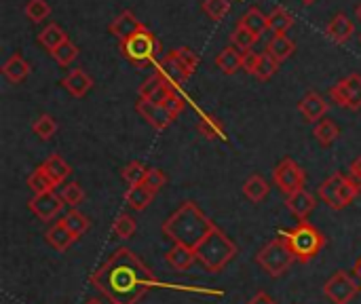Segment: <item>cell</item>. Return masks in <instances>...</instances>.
Masks as SVG:
<instances>
[{"instance_id":"b9f144b4","label":"cell","mask_w":361,"mask_h":304,"mask_svg":"<svg viewBox=\"0 0 361 304\" xmlns=\"http://www.w3.org/2000/svg\"><path fill=\"white\" fill-rule=\"evenodd\" d=\"M61 199H63V203H68L72 207H78L85 201V190L80 188L78 182H70V184H66L61 188Z\"/></svg>"},{"instance_id":"bcb514c9","label":"cell","mask_w":361,"mask_h":304,"mask_svg":"<svg viewBox=\"0 0 361 304\" xmlns=\"http://www.w3.org/2000/svg\"><path fill=\"white\" fill-rule=\"evenodd\" d=\"M258 61H260V53H254V51H243V70H245L247 74H256Z\"/></svg>"},{"instance_id":"d4e9b609","label":"cell","mask_w":361,"mask_h":304,"mask_svg":"<svg viewBox=\"0 0 361 304\" xmlns=\"http://www.w3.org/2000/svg\"><path fill=\"white\" fill-rule=\"evenodd\" d=\"M269 190H271V186H269V182H267L260 174L250 176L247 182L243 184V195H245V199L252 201V203H262V201L267 199Z\"/></svg>"},{"instance_id":"9c48e42d","label":"cell","mask_w":361,"mask_h":304,"mask_svg":"<svg viewBox=\"0 0 361 304\" xmlns=\"http://www.w3.org/2000/svg\"><path fill=\"white\" fill-rule=\"evenodd\" d=\"M324 294L330 303L334 304H349L357 294H360V281L347 273V271H338L334 273L326 286H324Z\"/></svg>"},{"instance_id":"ba28073f","label":"cell","mask_w":361,"mask_h":304,"mask_svg":"<svg viewBox=\"0 0 361 304\" xmlns=\"http://www.w3.org/2000/svg\"><path fill=\"white\" fill-rule=\"evenodd\" d=\"M273 182H275V186H277L286 197H290V195H294V193H298V190L305 188L307 174H305V169H302L294 159L286 157V159L275 167V171H273Z\"/></svg>"},{"instance_id":"c3c4849f","label":"cell","mask_w":361,"mask_h":304,"mask_svg":"<svg viewBox=\"0 0 361 304\" xmlns=\"http://www.w3.org/2000/svg\"><path fill=\"white\" fill-rule=\"evenodd\" d=\"M247 304H277V303H275V300H273L269 294H264V292H258V294H256V296H254V298H252V300H250Z\"/></svg>"},{"instance_id":"816d5d0a","label":"cell","mask_w":361,"mask_h":304,"mask_svg":"<svg viewBox=\"0 0 361 304\" xmlns=\"http://www.w3.org/2000/svg\"><path fill=\"white\" fill-rule=\"evenodd\" d=\"M355 13H357V17H360V21H361V2H360V6H357V11H355Z\"/></svg>"},{"instance_id":"ab89813d","label":"cell","mask_w":361,"mask_h":304,"mask_svg":"<svg viewBox=\"0 0 361 304\" xmlns=\"http://www.w3.org/2000/svg\"><path fill=\"white\" fill-rule=\"evenodd\" d=\"M203 11L214 19L220 21L228 15L231 11V0H203Z\"/></svg>"},{"instance_id":"7402d4cb","label":"cell","mask_w":361,"mask_h":304,"mask_svg":"<svg viewBox=\"0 0 361 304\" xmlns=\"http://www.w3.org/2000/svg\"><path fill=\"white\" fill-rule=\"evenodd\" d=\"M165 260L167 265L173 269V271H188L195 262H197V254L184 245H173L167 254H165Z\"/></svg>"},{"instance_id":"d6a6232c","label":"cell","mask_w":361,"mask_h":304,"mask_svg":"<svg viewBox=\"0 0 361 304\" xmlns=\"http://www.w3.org/2000/svg\"><path fill=\"white\" fill-rule=\"evenodd\" d=\"M61 220H63V224H66V226H68V229H70V231H72V233H74L78 239H80V237H82V235H85V233L91 229V222H89V218H87L85 214L76 212V209L68 212V214H66Z\"/></svg>"},{"instance_id":"74e56055","label":"cell","mask_w":361,"mask_h":304,"mask_svg":"<svg viewBox=\"0 0 361 304\" xmlns=\"http://www.w3.org/2000/svg\"><path fill=\"white\" fill-rule=\"evenodd\" d=\"M53 59L59 63V66H70L76 57H78V47L70 40H66L63 44H59L55 51H51Z\"/></svg>"},{"instance_id":"d6986e66","label":"cell","mask_w":361,"mask_h":304,"mask_svg":"<svg viewBox=\"0 0 361 304\" xmlns=\"http://www.w3.org/2000/svg\"><path fill=\"white\" fill-rule=\"evenodd\" d=\"M2 74H4L11 83L19 85V83H23V80L27 78V74H30V63H27L25 57L17 51V53H13V55L2 63Z\"/></svg>"},{"instance_id":"f5cc1de1","label":"cell","mask_w":361,"mask_h":304,"mask_svg":"<svg viewBox=\"0 0 361 304\" xmlns=\"http://www.w3.org/2000/svg\"><path fill=\"white\" fill-rule=\"evenodd\" d=\"M300 2H302V4H313L315 0H300Z\"/></svg>"},{"instance_id":"484cf974","label":"cell","mask_w":361,"mask_h":304,"mask_svg":"<svg viewBox=\"0 0 361 304\" xmlns=\"http://www.w3.org/2000/svg\"><path fill=\"white\" fill-rule=\"evenodd\" d=\"M68 40V34L57 25V23H49V25H44L42 28V32L38 34V42L44 47V49H49V53L51 51H55L59 44H63Z\"/></svg>"},{"instance_id":"8d00e7d4","label":"cell","mask_w":361,"mask_h":304,"mask_svg":"<svg viewBox=\"0 0 361 304\" xmlns=\"http://www.w3.org/2000/svg\"><path fill=\"white\" fill-rule=\"evenodd\" d=\"M146 171H148V167H146L144 163H140V161H131V163L123 169V180L127 182V186H137V184H142V182H144Z\"/></svg>"},{"instance_id":"7c38bea8","label":"cell","mask_w":361,"mask_h":304,"mask_svg":"<svg viewBox=\"0 0 361 304\" xmlns=\"http://www.w3.org/2000/svg\"><path fill=\"white\" fill-rule=\"evenodd\" d=\"M328 102L324 99V95L315 93V91H309L300 102H298V112L302 114V118L307 123H319L324 121L326 112H328Z\"/></svg>"},{"instance_id":"3957f363","label":"cell","mask_w":361,"mask_h":304,"mask_svg":"<svg viewBox=\"0 0 361 304\" xmlns=\"http://www.w3.org/2000/svg\"><path fill=\"white\" fill-rule=\"evenodd\" d=\"M279 237L288 243V248L294 254V258L298 262H302V265L315 260L322 254L324 245H326L324 233L317 226H313L309 220H300L292 231L279 233Z\"/></svg>"},{"instance_id":"cb8c5ba5","label":"cell","mask_w":361,"mask_h":304,"mask_svg":"<svg viewBox=\"0 0 361 304\" xmlns=\"http://www.w3.org/2000/svg\"><path fill=\"white\" fill-rule=\"evenodd\" d=\"M154 197H157V195H154L148 186L137 184V186H129V190H127V195H125V203H127L129 209H133V212H144V209L152 203Z\"/></svg>"},{"instance_id":"8fae6325","label":"cell","mask_w":361,"mask_h":304,"mask_svg":"<svg viewBox=\"0 0 361 304\" xmlns=\"http://www.w3.org/2000/svg\"><path fill=\"white\" fill-rule=\"evenodd\" d=\"M30 212L42 220V222H51L55 216H59L61 207H63V199L61 195H55V193H44V195H34L27 203Z\"/></svg>"},{"instance_id":"ee69618b","label":"cell","mask_w":361,"mask_h":304,"mask_svg":"<svg viewBox=\"0 0 361 304\" xmlns=\"http://www.w3.org/2000/svg\"><path fill=\"white\" fill-rule=\"evenodd\" d=\"M165 182H167V178H165V174L161 171V169H157V167H148V171H146V178H144V186H148L154 195L165 186Z\"/></svg>"},{"instance_id":"44dd1931","label":"cell","mask_w":361,"mask_h":304,"mask_svg":"<svg viewBox=\"0 0 361 304\" xmlns=\"http://www.w3.org/2000/svg\"><path fill=\"white\" fill-rule=\"evenodd\" d=\"M216 66L224 74H237V70H243V51H239L233 44L222 49L220 55L216 57Z\"/></svg>"},{"instance_id":"7bdbcfd3","label":"cell","mask_w":361,"mask_h":304,"mask_svg":"<svg viewBox=\"0 0 361 304\" xmlns=\"http://www.w3.org/2000/svg\"><path fill=\"white\" fill-rule=\"evenodd\" d=\"M199 131L207 138V140H216V138H224V129L222 125L214 118V116H205L199 123Z\"/></svg>"},{"instance_id":"f546056e","label":"cell","mask_w":361,"mask_h":304,"mask_svg":"<svg viewBox=\"0 0 361 304\" xmlns=\"http://www.w3.org/2000/svg\"><path fill=\"white\" fill-rule=\"evenodd\" d=\"M171 57L180 63V68L184 70V74H186L188 78L195 74V70H197V66H199V57H197L195 51H190V49H186V47H180V49H173V51H171Z\"/></svg>"},{"instance_id":"52a82bcc","label":"cell","mask_w":361,"mask_h":304,"mask_svg":"<svg viewBox=\"0 0 361 304\" xmlns=\"http://www.w3.org/2000/svg\"><path fill=\"white\" fill-rule=\"evenodd\" d=\"M121 49H123L125 57H129L131 61L146 63V61H152L154 59V55L159 51V42H157L154 34L148 28H144L137 34H133L131 38L123 40L121 42Z\"/></svg>"},{"instance_id":"5b68a950","label":"cell","mask_w":361,"mask_h":304,"mask_svg":"<svg viewBox=\"0 0 361 304\" xmlns=\"http://www.w3.org/2000/svg\"><path fill=\"white\" fill-rule=\"evenodd\" d=\"M360 184L351 176H345V174H332L317 190L319 199L336 212L349 207L360 197Z\"/></svg>"},{"instance_id":"f1b7e54d","label":"cell","mask_w":361,"mask_h":304,"mask_svg":"<svg viewBox=\"0 0 361 304\" xmlns=\"http://www.w3.org/2000/svg\"><path fill=\"white\" fill-rule=\"evenodd\" d=\"M292 25H294V17H292V13H290L288 8L277 6V8L271 11V15H269V30H271V32H275V34H286Z\"/></svg>"},{"instance_id":"9a60e30c","label":"cell","mask_w":361,"mask_h":304,"mask_svg":"<svg viewBox=\"0 0 361 304\" xmlns=\"http://www.w3.org/2000/svg\"><path fill=\"white\" fill-rule=\"evenodd\" d=\"M47 243L53 248V250H57V252H68L76 241H78V237L63 224V220H57L49 231H47Z\"/></svg>"},{"instance_id":"e575fe53","label":"cell","mask_w":361,"mask_h":304,"mask_svg":"<svg viewBox=\"0 0 361 304\" xmlns=\"http://www.w3.org/2000/svg\"><path fill=\"white\" fill-rule=\"evenodd\" d=\"M32 131L40 138V140H51L57 131V123L51 114H40L34 123H32Z\"/></svg>"},{"instance_id":"603a6c76","label":"cell","mask_w":361,"mask_h":304,"mask_svg":"<svg viewBox=\"0 0 361 304\" xmlns=\"http://www.w3.org/2000/svg\"><path fill=\"white\" fill-rule=\"evenodd\" d=\"M294 51H296V44H294V40L288 38L286 34H275V36L269 40V44H267V53H269L271 57H275L279 63L286 61V59H290V57L294 55Z\"/></svg>"},{"instance_id":"83f0119b","label":"cell","mask_w":361,"mask_h":304,"mask_svg":"<svg viewBox=\"0 0 361 304\" xmlns=\"http://www.w3.org/2000/svg\"><path fill=\"white\" fill-rule=\"evenodd\" d=\"M313 135H315V140H317V142H319L324 148H328V146H332V144L338 140V135H341V129L336 127V123H334V121H330V118H324V121L315 123Z\"/></svg>"},{"instance_id":"5bb4252c","label":"cell","mask_w":361,"mask_h":304,"mask_svg":"<svg viewBox=\"0 0 361 304\" xmlns=\"http://www.w3.org/2000/svg\"><path fill=\"white\" fill-rule=\"evenodd\" d=\"M146 25L131 13V11H123L114 17V21L110 23V32L123 42L127 38H131L133 34H137L140 30H144Z\"/></svg>"},{"instance_id":"60d3db41","label":"cell","mask_w":361,"mask_h":304,"mask_svg":"<svg viewBox=\"0 0 361 304\" xmlns=\"http://www.w3.org/2000/svg\"><path fill=\"white\" fill-rule=\"evenodd\" d=\"M163 85H169V83H167V78H165L161 72L148 76V78L140 85V91H137V93H140V99H148V97H150L154 91H159Z\"/></svg>"},{"instance_id":"4fadbf2b","label":"cell","mask_w":361,"mask_h":304,"mask_svg":"<svg viewBox=\"0 0 361 304\" xmlns=\"http://www.w3.org/2000/svg\"><path fill=\"white\" fill-rule=\"evenodd\" d=\"M135 110H137V112L142 114V118H146V123L152 125L157 131L167 129L169 123L173 121V116H171L163 106H157V104H152V102H148V99H140V102L135 104Z\"/></svg>"},{"instance_id":"30bf717a","label":"cell","mask_w":361,"mask_h":304,"mask_svg":"<svg viewBox=\"0 0 361 304\" xmlns=\"http://www.w3.org/2000/svg\"><path fill=\"white\" fill-rule=\"evenodd\" d=\"M330 99L343 108L361 110V74H349L330 89Z\"/></svg>"},{"instance_id":"4316f807","label":"cell","mask_w":361,"mask_h":304,"mask_svg":"<svg viewBox=\"0 0 361 304\" xmlns=\"http://www.w3.org/2000/svg\"><path fill=\"white\" fill-rule=\"evenodd\" d=\"M241 25H245L250 32H254L256 36H262L269 30V15H264L258 6H252L243 17H241Z\"/></svg>"},{"instance_id":"1f68e13d","label":"cell","mask_w":361,"mask_h":304,"mask_svg":"<svg viewBox=\"0 0 361 304\" xmlns=\"http://www.w3.org/2000/svg\"><path fill=\"white\" fill-rule=\"evenodd\" d=\"M27 188H30L34 195H44V193H53L55 184H53V180L38 167V169H34V171L30 174V178H27Z\"/></svg>"},{"instance_id":"8992f818","label":"cell","mask_w":361,"mask_h":304,"mask_svg":"<svg viewBox=\"0 0 361 304\" xmlns=\"http://www.w3.org/2000/svg\"><path fill=\"white\" fill-rule=\"evenodd\" d=\"M294 254L290 252V248H288V243L281 239V237H277V239H273L271 243H267L260 252H258V256H256V262L262 267V271L267 273V275H271V277H281L292 265H294Z\"/></svg>"},{"instance_id":"f35d334b","label":"cell","mask_w":361,"mask_h":304,"mask_svg":"<svg viewBox=\"0 0 361 304\" xmlns=\"http://www.w3.org/2000/svg\"><path fill=\"white\" fill-rule=\"evenodd\" d=\"M279 70V61L275 57H271L269 53H260V61H258V68H256V78L260 80H269L271 76H275Z\"/></svg>"},{"instance_id":"4dcf8cb0","label":"cell","mask_w":361,"mask_h":304,"mask_svg":"<svg viewBox=\"0 0 361 304\" xmlns=\"http://www.w3.org/2000/svg\"><path fill=\"white\" fill-rule=\"evenodd\" d=\"M260 40V36H256L254 32H250L245 25H237L235 30H233V34H231V44L233 47H237L239 51H250L256 42Z\"/></svg>"},{"instance_id":"f6af8a7d","label":"cell","mask_w":361,"mask_h":304,"mask_svg":"<svg viewBox=\"0 0 361 304\" xmlns=\"http://www.w3.org/2000/svg\"><path fill=\"white\" fill-rule=\"evenodd\" d=\"M163 108H165V110H167V112H169L173 118H176V116H178L182 110H184V99L180 97L178 89H173V93H171V95H169V99L163 104Z\"/></svg>"},{"instance_id":"681fc988","label":"cell","mask_w":361,"mask_h":304,"mask_svg":"<svg viewBox=\"0 0 361 304\" xmlns=\"http://www.w3.org/2000/svg\"><path fill=\"white\" fill-rule=\"evenodd\" d=\"M355 275H357V279L361 281V258L355 262Z\"/></svg>"},{"instance_id":"e0dca14e","label":"cell","mask_w":361,"mask_h":304,"mask_svg":"<svg viewBox=\"0 0 361 304\" xmlns=\"http://www.w3.org/2000/svg\"><path fill=\"white\" fill-rule=\"evenodd\" d=\"M286 205H288V209L298 218V220H307L309 216H311V212L315 209V197L309 193V190H298V193H294V195H290V197H286Z\"/></svg>"},{"instance_id":"6da1fadb","label":"cell","mask_w":361,"mask_h":304,"mask_svg":"<svg viewBox=\"0 0 361 304\" xmlns=\"http://www.w3.org/2000/svg\"><path fill=\"white\" fill-rule=\"evenodd\" d=\"M91 284L110 304H135L154 286V277L129 248H118L91 275Z\"/></svg>"},{"instance_id":"ffe728a7","label":"cell","mask_w":361,"mask_h":304,"mask_svg":"<svg viewBox=\"0 0 361 304\" xmlns=\"http://www.w3.org/2000/svg\"><path fill=\"white\" fill-rule=\"evenodd\" d=\"M40 169L53 180V184L55 186H59V184H63L66 180H68V176L72 174V167L59 157V154H51L42 165H40Z\"/></svg>"},{"instance_id":"7dc6e473","label":"cell","mask_w":361,"mask_h":304,"mask_svg":"<svg viewBox=\"0 0 361 304\" xmlns=\"http://www.w3.org/2000/svg\"><path fill=\"white\" fill-rule=\"evenodd\" d=\"M349 176L361 186V157H357L355 161H351V165H349Z\"/></svg>"},{"instance_id":"ac0fdd59","label":"cell","mask_w":361,"mask_h":304,"mask_svg":"<svg viewBox=\"0 0 361 304\" xmlns=\"http://www.w3.org/2000/svg\"><path fill=\"white\" fill-rule=\"evenodd\" d=\"M61 85L66 87V91H68L70 95H74V97H85V95L91 91V87H93V78H91L85 70L74 68L72 72H68V76L61 80Z\"/></svg>"},{"instance_id":"277c9868","label":"cell","mask_w":361,"mask_h":304,"mask_svg":"<svg viewBox=\"0 0 361 304\" xmlns=\"http://www.w3.org/2000/svg\"><path fill=\"white\" fill-rule=\"evenodd\" d=\"M197 260L207 273H220L228 267V262L237 256V245L226 237L218 226L209 233V237L195 250Z\"/></svg>"},{"instance_id":"f907efd6","label":"cell","mask_w":361,"mask_h":304,"mask_svg":"<svg viewBox=\"0 0 361 304\" xmlns=\"http://www.w3.org/2000/svg\"><path fill=\"white\" fill-rule=\"evenodd\" d=\"M85 304H106V303H102L99 298H91V300H87Z\"/></svg>"},{"instance_id":"2e32d148","label":"cell","mask_w":361,"mask_h":304,"mask_svg":"<svg viewBox=\"0 0 361 304\" xmlns=\"http://www.w3.org/2000/svg\"><path fill=\"white\" fill-rule=\"evenodd\" d=\"M353 34H355V25H353V21H351L345 13L334 15V17L328 21V25H326V36H328L330 40H334L336 44L347 42Z\"/></svg>"},{"instance_id":"d590c367","label":"cell","mask_w":361,"mask_h":304,"mask_svg":"<svg viewBox=\"0 0 361 304\" xmlns=\"http://www.w3.org/2000/svg\"><path fill=\"white\" fill-rule=\"evenodd\" d=\"M25 15H27L30 21L40 23V21H44V19L51 15V4H49L47 0H27V4H25Z\"/></svg>"},{"instance_id":"7a4b0ae2","label":"cell","mask_w":361,"mask_h":304,"mask_svg":"<svg viewBox=\"0 0 361 304\" xmlns=\"http://www.w3.org/2000/svg\"><path fill=\"white\" fill-rule=\"evenodd\" d=\"M214 229H216V224L192 201H184L163 222V235L167 239H171L173 245H184L192 252L209 237V233Z\"/></svg>"},{"instance_id":"836d02e7","label":"cell","mask_w":361,"mask_h":304,"mask_svg":"<svg viewBox=\"0 0 361 304\" xmlns=\"http://www.w3.org/2000/svg\"><path fill=\"white\" fill-rule=\"evenodd\" d=\"M135 231H137V224L129 214H118V218L112 224V235L118 239H131Z\"/></svg>"}]
</instances>
